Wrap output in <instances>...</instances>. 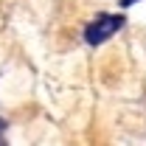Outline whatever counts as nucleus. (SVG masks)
<instances>
[{"mask_svg":"<svg viewBox=\"0 0 146 146\" xmlns=\"http://www.w3.org/2000/svg\"><path fill=\"white\" fill-rule=\"evenodd\" d=\"M3 129H6V121H0V132H3Z\"/></svg>","mask_w":146,"mask_h":146,"instance_id":"nucleus-2","label":"nucleus"},{"mask_svg":"<svg viewBox=\"0 0 146 146\" xmlns=\"http://www.w3.org/2000/svg\"><path fill=\"white\" fill-rule=\"evenodd\" d=\"M129 3H135V0H124V6H129Z\"/></svg>","mask_w":146,"mask_h":146,"instance_id":"nucleus-3","label":"nucleus"},{"mask_svg":"<svg viewBox=\"0 0 146 146\" xmlns=\"http://www.w3.org/2000/svg\"><path fill=\"white\" fill-rule=\"evenodd\" d=\"M121 25H124V17H121V14H101L98 20H93L90 25L84 28V39H87L90 45H101V42H107Z\"/></svg>","mask_w":146,"mask_h":146,"instance_id":"nucleus-1","label":"nucleus"}]
</instances>
